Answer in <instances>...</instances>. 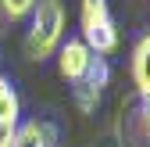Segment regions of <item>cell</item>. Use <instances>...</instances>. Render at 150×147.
<instances>
[{
    "label": "cell",
    "mask_w": 150,
    "mask_h": 147,
    "mask_svg": "<svg viewBox=\"0 0 150 147\" xmlns=\"http://www.w3.org/2000/svg\"><path fill=\"white\" fill-rule=\"evenodd\" d=\"M61 36H64V7H61V0H36V7H32V29L25 36L29 58L32 61L50 58V54L61 47Z\"/></svg>",
    "instance_id": "6da1fadb"
},
{
    "label": "cell",
    "mask_w": 150,
    "mask_h": 147,
    "mask_svg": "<svg viewBox=\"0 0 150 147\" xmlns=\"http://www.w3.org/2000/svg\"><path fill=\"white\" fill-rule=\"evenodd\" d=\"M79 25H82V43L104 58L118 47V25L111 18L107 0H82V11H79Z\"/></svg>",
    "instance_id": "7a4b0ae2"
},
{
    "label": "cell",
    "mask_w": 150,
    "mask_h": 147,
    "mask_svg": "<svg viewBox=\"0 0 150 147\" xmlns=\"http://www.w3.org/2000/svg\"><path fill=\"white\" fill-rule=\"evenodd\" d=\"M89 61H93V50L82 40H68L57 47V68L68 83H82L86 72H89Z\"/></svg>",
    "instance_id": "3957f363"
},
{
    "label": "cell",
    "mask_w": 150,
    "mask_h": 147,
    "mask_svg": "<svg viewBox=\"0 0 150 147\" xmlns=\"http://www.w3.org/2000/svg\"><path fill=\"white\" fill-rule=\"evenodd\" d=\"M122 147H150V101L136 111H129L122 122Z\"/></svg>",
    "instance_id": "277c9868"
},
{
    "label": "cell",
    "mask_w": 150,
    "mask_h": 147,
    "mask_svg": "<svg viewBox=\"0 0 150 147\" xmlns=\"http://www.w3.org/2000/svg\"><path fill=\"white\" fill-rule=\"evenodd\" d=\"M132 79H136L139 97L150 101V36H143L132 50Z\"/></svg>",
    "instance_id": "5b68a950"
},
{
    "label": "cell",
    "mask_w": 150,
    "mask_h": 147,
    "mask_svg": "<svg viewBox=\"0 0 150 147\" xmlns=\"http://www.w3.org/2000/svg\"><path fill=\"white\" fill-rule=\"evenodd\" d=\"M0 122H18V93L0 76Z\"/></svg>",
    "instance_id": "8992f818"
},
{
    "label": "cell",
    "mask_w": 150,
    "mask_h": 147,
    "mask_svg": "<svg viewBox=\"0 0 150 147\" xmlns=\"http://www.w3.org/2000/svg\"><path fill=\"white\" fill-rule=\"evenodd\" d=\"M14 147H47L43 133H40V122H25L14 129Z\"/></svg>",
    "instance_id": "52a82bcc"
},
{
    "label": "cell",
    "mask_w": 150,
    "mask_h": 147,
    "mask_svg": "<svg viewBox=\"0 0 150 147\" xmlns=\"http://www.w3.org/2000/svg\"><path fill=\"white\" fill-rule=\"evenodd\" d=\"M107 79H111V68H107V61L93 54V61H89V72H86V79H82V83H89L93 90H100V86H107Z\"/></svg>",
    "instance_id": "ba28073f"
},
{
    "label": "cell",
    "mask_w": 150,
    "mask_h": 147,
    "mask_svg": "<svg viewBox=\"0 0 150 147\" xmlns=\"http://www.w3.org/2000/svg\"><path fill=\"white\" fill-rule=\"evenodd\" d=\"M75 104H79V111H97L100 90H93L89 83H75Z\"/></svg>",
    "instance_id": "9c48e42d"
},
{
    "label": "cell",
    "mask_w": 150,
    "mask_h": 147,
    "mask_svg": "<svg viewBox=\"0 0 150 147\" xmlns=\"http://www.w3.org/2000/svg\"><path fill=\"white\" fill-rule=\"evenodd\" d=\"M0 7H4L7 18H25V14H32L36 0H0Z\"/></svg>",
    "instance_id": "30bf717a"
},
{
    "label": "cell",
    "mask_w": 150,
    "mask_h": 147,
    "mask_svg": "<svg viewBox=\"0 0 150 147\" xmlns=\"http://www.w3.org/2000/svg\"><path fill=\"white\" fill-rule=\"evenodd\" d=\"M40 133H43V143H47V147H57V126L40 122Z\"/></svg>",
    "instance_id": "8fae6325"
}]
</instances>
